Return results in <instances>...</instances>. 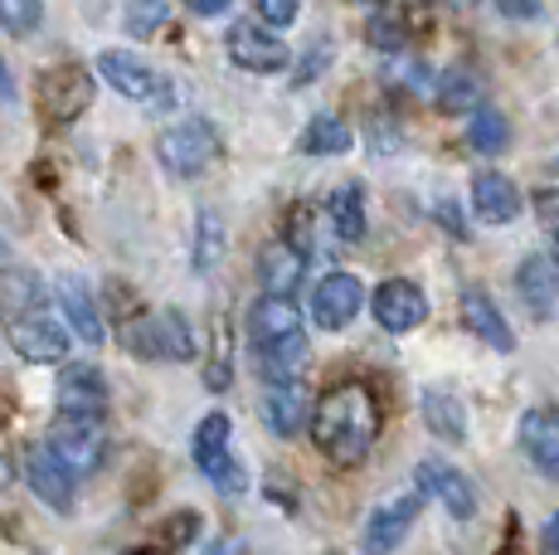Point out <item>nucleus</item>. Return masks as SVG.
Masks as SVG:
<instances>
[{
    "instance_id": "obj_1",
    "label": "nucleus",
    "mask_w": 559,
    "mask_h": 555,
    "mask_svg": "<svg viewBox=\"0 0 559 555\" xmlns=\"http://www.w3.org/2000/svg\"><path fill=\"white\" fill-rule=\"evenodd\" d=\"M311 439L336 468H360L380 434V404L365 380H341L321 400H311Z\"/></svg>"
},
{
    "instance_id": "obj_2",
    "label": "nucleus",
    "mask_w": 559,
    "mask_h": 555,
    "mask_svg": "<svg viewBox=\"0 0 559 555\" xmlns=\"http://www.w3.org/2000/svg\"><path fill=\"white\" fill-rule=\"evenodd\" d=\"M229 434H234V424H229V414L224 410L204 414L200 429H195V463H200V473L214 483V493L239 497L243 487H249V473H243V463L234 458Z\"/></svg>"
},
{
    "instance_id": "obj_3",
    "label": "nucleus",
    "mask_w": 559,
    "mask_h": 555,
    "mask_svg": "<svg viewBox=\"0 0 559 555\" xmlns=\"http://www.w3.org/2000/svg\"><path fill=\"white\" fill-rule=\"evenodd\" d=\"M156 156L170 176H200V170H210L214 156H219V132H214V122H204V117H186V122L166 127V132L156 137Z\"/></svg>"
},
{
    "instance_id": "obj_4",
    "label": "nucleus",
    "mask_w": 559,
    "mask_h": 555,
    "mask_svg": "<svg viewBox=\"0 0 559 555\" xmlns=\"http://www.w3.org/2000/svg\"><path fill=\"white\" fill-rule=\"evenodd\" d=\"M127 346L142 361H190L195 356V332H190V322L176 307H160V312L136 317L127 327Z\"/></svg>"
},
{
    "instance_id": "obj_5",
    "label": "nucleus",
    "mask_w": 559,
    "mask_h": 555,
    "mask_svg": "<svg viewBox=\"0 0 559 555\" xmlns=\"http://www.w3.org/2000/svg\"><path fill=\"white\" fill-rule=\"evenodd\" d=\"M49 453L69 468L73 477H88L103 468L107 439H103V424L98 420H83V414H59V424L49 429Z\"/></svg>"
},
{
    "instance_id": "obj_6",
    "label": "nucleus",
    "mask_w": 559,
    "mask_h": 555,
    "mask_svg": "<svg viewBox=\"0 0 559 555\" xmlns=\"http://www.w3.org/2000/svg\"><path fill=\"white\" fill-rule=\"evenodd\" d=\"M98 73L107 79V88H117L122 98H132V103H152V108L170 103V83L160 79L152 63L127 55V49H107V55H98Z\"/></svg>"
},
{
    "instance_id": "obj_7",
    "label": "nucleus",
    "mask_w": 559,
    "mask_h": 555,
    "mask_svg": "<svg viewBox=\"0 0 559 555\" xmlns=\"http://www.w3.org/2000/svg\"><path fill=\"white\" fill-rule=\"evenodd\" d=\"M88 103H93V73L79 69V63H59V69H49L45 79H39V108H45L53 127L83 117Z\"/></svg>"
},
{
    "instance_id": "obj_8",
    "label": "nucleus",
    "mask_w": 559,
    "mask_h": 555,
    "mask_svg": "<svg viewBox=\"0 0 559 555\" xmlns=\"http://www.w3.org/2000/svg\"><path fill=\"white\" fill-rule=\"evenodd\" d=\"M229 59L249 73H277V69H287L293 49L263 20H239V25H229Z\"/></svg>"
},
{
    "instance_id": "obj_9",
    "label": "nucleus",
    "mask_w": 559,
    "mask_h": 555,
    "mask_svg": "<svg viewBox=\"0 0 559 555\" xmlns=\"http://www.w3.org/2000/svg\"><path fill=\"white\" fill-rule=\"evenodd\" d=\"M10 346L20 351L25 361H35V366H53V361L69 356V332H63V322H53L49 312H20L15 327H10Z\"/></svg>"
},
{
    "instance_id": "obj_10",
    "label": "nucleus",
    "mask_w": 559,
    "mask_h": 555,
    "mask_svg": "<svg viewBox=\"0 0 559 555\" xmlns=\"http://www.w3.org/2000/svg\"><path fill=\"white\" fill-rule=\"evenodd\" d=\"M428 317V297L418 283H408V278H390V283L374 287V322L384 327V332L404 336L414 332L418 322Z\"/></svg>"
},
{
    "instance_id": "obj_11",
    "label": "nucleus",
    "mask_w": 559,
    "mask_h": 555,
    "mask_svg": "<svg viewBox=\"0 0 559 555\" xmlns=\"http://www.w3.org/2000/svg\"><path fill=\"white\" fill-rule=\"evenodd\" d=\"M311 420V394L302 390V376L293 380H267V394H263V424L277 434V439H293L302 434Z\"/></svg>"
},
{
    "instance_id": "obj_12",
    "label": "nucleus",
    "mask_w": 559,
    "mask_h": 555,
    "mask_svg": "<svg viewBox=\"0 0 559 555\" xmlns=\"http://www.w3.org/2000/svg\"><path fill=\"white\" fill-rule=\"evenodd\" d=\"M360 303H365V287L356 273H326L317 283V297H311V317H317V327H326V332H341V327L360 312Z\"/></svg>"
},
{
    "instance_id": "obj_13",
    "label": "nucleus",
    "mask_w": 559,
    "mask_h": 555,
    "mask_svg": "<svg viewBox=\"0 0 559 555\" xmlns=\"http://www.w3.org/2000/svg\"><path fill=\"white\" fill-rule=\"evenodd\" d=\"M414 487H418L424 497H438L448 517H457V521H467L472 511H477V497H472L467 477L453 473L448 463H438V458H424V463L414 468Z\"/></svg>"
},
{
    "instance_id": "obj_14",
    "label": "nucleus",
    "mask_w": 559,
    "mask_h": 555,
    "mask_svg": "<svg viewBox=\"0 0 559 555\" xmlns=\"http://www.w3.org/2000/svg\"><path fill=\"white\" fill-rule=\"evenodd\" d=\"M249 336H253V346H277V341L302 336V312H297V303L283 293H263L249 307Z\"/></svg>"
},
{
    "instance_id": "obj_15",
    "label": "nucleus",
    "mask_w": 559,
    "mask_h": 555,
    "mask_svg": "<svg viewBox=\"0 0 559 555\" xmlns=\"http://www.w3.org/2000/svg\"><path fill=\"white\" fill-rule=\"evenodd\" d=\"M25 483L35 487V497L53 511H73V483L79 477L49 453V448H29L25 453Z\"/></svg>"
},
{
    "instance_id": "obj_16",
    "label": "nucleus",
    "mask_w": 559,
    "mask_h": 555,
    "mask_svg": "<svg viewBox=\"0 0 559 555\" xmlns=\"http://www.w3.org/2000/svg\"><path fill=\"white\" fill-rule=\"evenodd\" d=\"M418 507H424V493H400L394 501H384V507H374L370 527H365V551H394L400 541L408 536V527H414Z\"/></svg>"
},
{
    "instance_id": "obj_17",
    "label": "nucleus",
    "mask_w": 559,
    "mask_h": 555,
    "mask_svg": "<svg viewBox=\"0 0 559 555\" xmlns=\"http://www.w3.org/2000/svg\"><path fill=\"white\" fill-rule=\"evenodd\" d=\"M521 448L550 483H559V414L555 410H525L521 414Z\"/></svg>"
},
{
    "instance_id": "obj_18",
    "label": "nucleus",
    "mask_w": 559,
    "mask_h": 555,
    "mask_svg": "<svg viewBox=\"0 0 559 555\" xmlns=\"http://www.w3.org/2000/svg\"><path fill=\"white\" fill-rule=\"evenodd\" d=\"M472 210L481 224H511L521 215V190L501 170H477L472 176Z\"/></svg>"
},
{
    "instance_id": "obj_19",
    "label": "nucleus",
    "mask_w": 559,
    "mask_h": 555,
    "mask_svg": "<svg viewBox=\"0 0 559 555\" xmlns=\"http://www.w3.org/2000/svg\"><path fill=\"white\" fill-rule=\"evenodd\" d=\"M462 322H467V332L477 341H487L491 351H515V332L507 327L501 307L491 303V293H481V287H467V293H462Z\"/></svg>"
},
{
    "instance_id": "obj_20",
    "label": "nucleus",
    "mask_w": 559,
    "mask_h": 555,
    "mask_svg": "<svg viewBox=\"0 0 559 555\" xmlns=\"http://www.w3.org/2000/svg\"><path fill=\"white\" fill-rule=\"evenodd\" d=\"M107 386L93 366H69L59 380V414H83V420H103Z\"/></svg>"
},
{
    "instance_id": "obj_21",
    "label": "nucleus",
    "mask_w": 559,
    "mask_h": 555,
    "mask_svg": "<svg viewBox=\"0 0 559 555\" xmlns=\"http://www.w3.org/2000/svg\"><path fill=\"white\" fill-rule=\"evenodd\" d=\"M59 307H63V322L79 332V341L103 346L107 327H103V312H98V303H93V293H88L83 278H59Z\"/></svg>"
},
{
    "instance_id": "obj_22",
    "label": "nucleus",
    "mask_w": 559,
    "mask_h": 555,
    "mask_svg": "<svg viewBox=\"0 0 559 555\" xmlns=\"http://www.w3.org/2000/svg\"><path fill=\"white\" fill-rule=\"evenodd\" d=\"M515 278H521V297L531 303V312L550 317L555 303H559V259H550V253H531Z\"/></svg>"
},
{
    "instance_id": "obj_23",
    "label": "nucleus",
    "mask_w": 559,
    "mask_h": 555,
    "mask_svg": "<svg viewBox=\"0 0 559 555\" xmlns=\"http://www.w3.org/2000/svg\"><path fill=\"white\" fill-rule=\"evenodd\" d=\"M302 269H307V259L293 244H267V249L258 253V283H263L267 293L293 297V287L302 283Z\"/></svg>"
},
{
    "instance_id": "obj_24",
    "label": "nucleus",
    "mask_w": 559,
    "mask_h": 555,
    "mask_svg": "<svg viewBox=\"0 0 559 555\" xmlns=\"http://www.w3.org/2000/svg\"><path fill=\"white\" fill-rule=\"evenodd\" d=\"M326 220H331V229H336L341 244H360L365 239V190L356 186V180H346L341 190H331Z\"/></svg>"
},
{
    "instance_id": "obj_25",
    "label": "nucleus",
    "mask_w": 559,
    "mask_h": 555,
    "mask_svg": "<svg viewBox=\"0 0 559 555\" xmlns=\"http://www.w3.org/2000/svg\"><path fill=\"white\" fill-rule=\"evenodd\" d=\"M253 366L263 380H293L302 376L307 366V336H293V341H277V346H253Z\"/></svg>"
},
{
    "instance_id": "obj_26",
    "label": "nucleus",
    "mask_w": 559,
    "mask_h": 555,
    "mask_svg": "<svg viewBox=\"0 0 559 555\" xmlns=\"http://www.w3.org/2000/svg\"><path fill=\"white\" fill-rule=\"evenodd\" d=\"M424 420H428V429H433L438 439H453V444L467 439V410H462L453 394L428 390L424 394Z\"/></svg>"
},
{
    "instance_id": "obj_27",
    "label": "nucleus",
    "mask_w": 559,
    "mask_h": 555,
    "mask_svg": "<svg viewBox=\"0 0 559 555\" xmlns=\"http://www.w3.org/2000/svg\"><path fill=\"white\" fill-rule=\"evenodd\" d=\"M467 142H472V152H481V156H501L511 146L507 113L481 108V103H477V113H472V127H467Z\"/></svg>"
},
{
    "instance_id": "obj_28",
    "label": "nucleus",
    "mask_w": 559,
    "mask_h": 555,
    "mask_svg": "<svg viewBox=\"0 0 559 555\" xmlns=\"http://www.w3.org/2000/svg\"><path fill=\"white\" fill-rule=\"evenodd\" d=\"M297 146H302L307 156H336V152H346L350 146V127L341 122V117H331V113H317L302 127V142Z\"/></svg>"
},
{
    "instance_id": "obj_29",
    "label": "nucleus",
    "mask_w": 559,
    "mask_h": 555,
    "mask_svg": "<svg viewBox=\"0 0 559 555\" xmlns=\"http://www.w3.org/2000/svg\"><path fill=\"white\" fill-rule=\"evenodd\" d=\"M219 253H224V224L214 210H200V234H195V269L200 273H210L214 263H219Z\"/></svg>"
},
{
    "instance_id": "obj_30",
    "label": "nucleus",
    "mask_w": 559,
    "mask_h": 555,
    "mask_svg": "<svg viewBox=\"0 0 559 555\" xmlns=\"http://www.w3.org/2000/svg\"><path fill=\"white\" fill-rule=\"evenodd\" d=\"M166 20H170L166 0H127V35L146 39V35H156Z\"/></svg>"
},
{
    "instance_id": "obj_31",
    "label": "nucleus",
    "mask_w": 559,
    "mask_h": 555,
    "mask_svg": "<svg viewBox=\"0 0 559 555\" xmlns=\"http://www.w3.org/2000/svg\"><path fill=\"white\" fill-rule=\"evenodd\" d=\"M39 20H45L39 0H0V29H10V35H35Z\"/></svg>"
},
{
    "instance_id": "obj_32",
    "label": "nucleus",
    "mask_w": 559,
    "mask_h": 555,
    "mask_svg": "<svg viewBox=\"0 0 559 555\" xmlns=\"http://www.w3.org/2000/svg\"><path fill=\"white\" fill-rule=\"evenodd\" d=\"M438 103H443L448 113L477 108V103H481V83H477V73H448V79H443V93H438Z\"/></svg>"
},
{
    "instance_id": "obj_33",
    "label": "nucleus",
    "mask_w": 559,
    "mask_h": 555,
    "mask_svg": "<svg viewBox=\"0 0 559 555\" xmlns=\"http://www.w3.org/2000/svg\"><path fill=\"white\" fill-rule=\"evenodd\" d=\"M253 10H258V20L273 29H283L297 20V0H253Z\"/></svg>"
},
{
    "instance_id": "obj_34",
    "label": "nucleus",
    "mask_w": 559,
    "mask_h": 555,
    "mask_svg": "<svg viewBox=\"0 0 559 555\" xmlns=\"http://www.w3.org/2000/svg\"><path fill=\"white\" fill-rule=\"evenodd\" d=\"M535 215H540L545 234H550V244L559 249V190H540V196H535Z\"/></svg>"
},
{
    "instance_id": "obj_35",
    "label": "nucleus",
    "mask_w": 559,
    "mask_h": 555,
    "mask_svg": "<svg viewBox=\"0 0 559 555\" xmlns=\"http://www.w3.org/2000/svg\"><path fill=\"white\" fill-rule=\"evenodd\" d=\"M326 59H331V39H317V45H311V55L297 63V83H311V79H317V73L326 69Z\"/></svg>"
},
{
    "instance_id": "obj_36",
    "label": "nucleus",
    "mask_w": 559,
    "mask_h": 555,
    "mask_svg": "<svg viewBox=\"0 0 559 555\" xmlns=\"http://www.w3.org/2000/svg\"><path fill=\"white\" fill-rule=\"evenodd\" d=\"M195 531H200V517L195 511H180V517L166 527V541L170 546H186V541H195Z\"/></svg>"
},
{
    "instance_id": "obj_37",
    "label": "nucleus",
    "mask_w": 559,
    "mask_h": 555,
    "mask_svg": "<svg viewBox=\"0 0 559 555\" xmlns=\"http://www.w3.org/2000/svg\"><path fill=\"white\" fill-rule=\"evenodd\" d=\"M497 10L507 20H535V15H540V5H535V0H497Z\"/></svg>"
},
{
    "instance_id": "obj_38",
    "label": "nucleus",
    "mask_w": 559,
    "mask_h": 555,
    "mask_svg": "<svg viewBox=\"0 0 559 555\" xmlns=\"http://www.w3.org/2000/svg\"><path fill=\"white\" fill-rule=\"evenodd\" d=\"M540 546L550 551V555H559V511H555L550 521H545V531H540Z\"/></svg>"
},
{
    "instance_id": "obj_39",
    "label": "nucleus",
    "mask_w": 559,
    "mask_h": 555,
    "mask_svg": "<svg viewBox=\"0 0 559 555\" xmlns=\"http://www.w3.org/2000/svg\"><path fill=\"white\" fill-rule=\"evenodd\" d=\"M0 103H15V79H10L5 59H0Z\"/></svg>"
},
{
    "instance_id": "obj_40",
    "label": "nucleus",
    "mask_w": 559,
    "mask_h": 555,
    "mask_svg": "<svg viewBox=\"0 0 559 555\" xmlns=\"http://www.w3.org/2000/svg\"><path fill=\"white\" fill-rule=\"evenodd\" d=\"M190 5H195L200 15H219V10H229V0H190Z\"/></svg>"
},
{
    "instance_id": "obj_41",
    "label": "nucleus",
    "mask_w": 559,
    "mask_h": 555,
    "mask_svg": "<svg viewBox=\"0 0 559 555\" xmlns=\"http://www.w3.org/2000/svg\"><path fill=\"white\" fill-rule=\"evenodd\" d=\"M10 483H15V468H10V458H0V493H5Z\"/></svg>"
},
{
    "instance_id": "obj_42",
    "label": "nucleus",
    "mask_w": 559,
    "mask_h": 555,
    "mask_svg": "<svg viewBox=\"0 0 559 555\" xmlns=\"http://www.w3.org/2000/svg\"><path fill=\"white\" fill-rule=\"evenodd\" d=\"M0 269H10V249H5V239H0Z\"/></svg>"
},
{
    "instance_id": "obj_43",
    "label": "nucleus",
    "mask_w": 559,
    "mask_h": 555,
    "mask_svg": "<svg viewBox=\"0 0 559 555\" xmlns=\"http://www.w3.org/2000/svg\"><path fill=\"white\" fill-rule=\"evenodd\" d=\"M356 5H370L374 10V5H384V0H356Z\"/></svg>"
}]
</instances>
